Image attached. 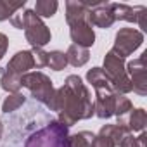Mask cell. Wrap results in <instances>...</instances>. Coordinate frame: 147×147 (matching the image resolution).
<instances>
[{
  "label": "cell",
  "instance_id": "cell-1",
  "mask_svg": "<svg viewBox=\"0 0 147 147\" xmlns=\"http://www.w3.org/2000/svg\"><path fill=\"white\" fill-rule=\"evenodd\" d=\"M50 111L59 113V123L73 126L82 119H90L94 114V97L90 88L78 75H69L62 87L55 88L54 97L47 104Z\"/></svg>",
  "mask_w": 147,
  "mask_h": 147
},
{
  "label": "cell",
  "instance_id": "cell-2",
  "mask_svg": "<svg viewBox=\"0 0 147 147\" xmlns=\"http://www.w3.org/2000/svg\"><path fill=\"white\" fill-rule=\"evenodd\" d=\"M24 147H69V128L52 119L43 128L33 131L26 138Z\"/></svg>",
  "mask_w": 147,
  "mask_h": 147
},
{
  "label": "cell",
  "instance_id": "cell-3",
  "mask_svg": "<svg viewBox=\"0 0 147 147\" xmlns=\"http://www.w3.org/2000/svg\"><path fill=\"white\" fill-rule=\"evenodd\" d=\"M102 71L106 73V76L109 78V82L113 83V88L116 94L126 95L130 92H133L131 82L126 75V61L119 55H116L113 50H109L104 55V67Z\"/></svg>",
  "mask_w": 147,
  "mask_h": 147
},
{
  "label": "cell",
  "instance_id": "cell-4",
  "mask_svg": "<svg viewBox=\"0 0 147 147\" xmlns=\"http://www.w3.org/2000/svg\"><path fill=\"white\" fill-rule=\"evenodd\" d=\"M23 30H24L26 42L33 49H43L52 38V33H50L49 26L35 14L33 9H24L23 11Z\"/></svg>",
  "mask_w": 147,
  "mask_h": 147
},
{
  "label": "cell",
  "instance_id": "cell-5",
  "mask_svg": "<svg viewBox=\"0 0 147 147\" xmlns=\"http://www.w3.org/2000/svg\"><path fill=\"white\" fill-rule=\"evenodd\" d=\"M21 87L28 88L31 92V97L42 104H49L50 99L54 97V83L50 80V76H47L42 71H30L26 75L21 76Z\"/></svg>",
  "mask_w": 147,
  "mask_h": 147
},
{
  "label": "cell",
  "instance_id": "cell-6",
  "mask_svg": "<svg viewBox=\"0 0 147 147\" xmlns=\"http://www.w3.org/2000/svg\"><path fill=\"white\" fill-rule=\"evenodd\" d=\"M142 43H144V33L142 31H138L135 28H121L114 36V45L111 50L116 55L126 59L137 49H140Z\"/></svg>",
  "mask_w": 147,
  "mask_h": 147
},
{
  "label": "cell",
  "instance_id": "cell-7",
  "mask_svg": "<svg viewBox=\"0 0 147 147\" xmlns=\"http://www.w3.org/2000/svg\"><path fill=\"white\" fill-rule=\"evenodd\" d=\"M145 61H147V52H142L140 57L131 59L126 62V75L131 82L133 92L138 94L140 97L147 95V82H145Z\"/></svg>",
  "mask_w": 147,
  "mask_h": 147
},
{
  "label": "cell",
  "instance_id": "cell-8",
  "mask_svg": "<svg viewBox=\"0 0 147 147\" xmlns=\"http://www.w3.org/2000/svg\"><path fill=\"white\" fill-rule=\"evenodd\" d=\"M113 2H88V23L92 28H111L114 24Z\"/></svg>",
  "mask_w": 147,
  "mask_h": 147
},
{
  "label": "cell",
  "instance_id": "cell-9",
  "mask_svg": "<svg viewBox=\"0 0 147 147\" xmlns=\"http://www.w3.org/2000/svg\"><path fill=\"white\" fill-rule=\"evenodd\" d=\"M113 12H114V19L116 21L133 23V24H138L140 26L142 33L147 31V21H145L147 9L144 5L131 7V5H126V4H113Z\"/></svg>",
  "mask_w": 147,
  "mask_h": 147
},
{
  "label": "cell",
  "instance_id": "cell-10",
  "mask_svg": "<svg viewBox=\"0 0 147 147\" xmlns=\"http://www.w3.org/2000/svg\"><path fill=\"white\" fill-rule=\"evenodd\" d=\"M114 100L116 92L113 87L97 88L94 95V114L100 119H109L111 116H114Z\"/></svg>",
  "mask_w": 147,
  "mask_h": 147
},
{
  "label": "cell",
  "instance_id": "cell-11",
  "mask_svg": "<svg viewBox=\"0 0 147 147\" xmlns=\"http://www.w3.org/2000/svg\"><path fill=\"white\" fill-rule=\"evenodd\" d=\"M69 36H71L73 43L80 45L83 49H90L95 43V31H94L92 24L88 23V19L71 24L69 26Z\"/></svg>",
  "mask_w": 147,
  "mask_h": 147
},
{
  "label": "cell",
  "instance_id": "cell-12",
  "mask_svg": "<svg viewBox=\"0 0 147 147\" xmlns=\"http://www.w3.org/2000/svg\"><path fill=\"white\" fill-rule=\"evenodd\" d=\"M125 133H135V131H144L145 125H147V113L145 109L138 107V109H131L128 114L118 118L116 123Z\"/></svg>",
  "mask_w": 147,
  "mask_h": 147
},
{
  "label": "cell",
  "instance_id": "cell-13",
  "mask_svg": "<svg viewBox=\"0 0 147 147\" xmlns=\"http://www.w3.org/2000/svg\"><path fill=\"white\" fill-rule=\"evenodd\" d=\"M33 67H35V61H33L31 50H19L12 55L5 71L12 73V75H18V76H23L26 73H30Z\"/></svg>",
  "mask_w": 147,
  "mask_h": 147
},
{
  "label": "cell",
  "instance_id": "cell-14",
  "mask_svg": "<svg viewBox=\"0 0 147 147\" xmlns=\"http://www.w3.org/2000/svg\"><path fill=\"white\" fill-rule=\"evenodd\" d=\"M88 19V2L85 0H67L66 2V23L71 26L78 21Z\"/></svg>",
  "mask_w": 147,
  "mask_h": 147
},
{
  "label": "cell",
  "instance_id": "cell-15",
  "mask_svg": "<svg viewBox=\"0 0 147 147\" xmlns=\"http://www.w3.org/2000/svg\"><path fill=\"white\" fill-rule=\"evenodd\" d=\"M66 59H67V64L71 66H75V67H82L88 62L90 59V52L88 49H83L80 45H75V43H71L66 50Z\"/></svg>",
  "mask_w": 147,
  "mask_h": 147
},
{
  "label": "cell",
  "instance_id": "cell-16",
  "mask_svg": "<svg viewBox=\"0 0 147 147\" xmlns=\"http://www.w3.org/2000/svg\"><path fill=\"white\" fill-rule=\"evenodd\" d=\"M0 87L2 90L9 92V94H18L21 88V76L12 75V73H7L5 67H0Z\"/></svg>",
  "mask_w": 147,
  "mask_h": 147
},
{
  "label": "cell",
  "instance_id": "cell-17",
  "mask_svg": "<svg viewBox=\"0 0 147 147\" xmlns=\"http://www.w3.org/2000/svg\"><path fill=\"white\" fill-rule=\"evenodd\" d=\"M87 82L94 87V90L104 88V87H113V83L106 76V73L102 71V67H92V69H88L87 71Z\"/></svg>",
  "mask_w": 147,
  "mask_h": 147
},
{
  "label": "cell",
  "instance_id": "cell-18",
  "mask_svg": "<svg viewBox=\"0 0 147 147\" xmlns=\"http://www.w3.org/2000/svg\"><path fill=\"white\" fill-rule=\"evenodd\" d=\"M57 9H59V4L55 2V0H36L33 11L42 19V18H52V16H55Z\"/></svg>",
  "mask_w": 147,
  "mask_h": 147
},
{
  "label": "cell",
  "instance_id": "cell-19",
  "mask_svg": "<svg viewBox=\"0 0 147 147\" xmlns=\"http://www.w3.org/2000/svg\"><path fill=\"white\" fill-rule=\"evenodd\" d=\"M24 5H26V0H23V2H7V0H0V21L11 19L18 11H23Z\"/></svg>",
  "mask_w": 147,
  "mask_h": 147
},
{
  "label": "cell",
  "instance_id": "cell-20",
  "mask_svg": "<svg viewBox=\"0 0 147 147\" xmlns=\"http://www.w3.org/2000/svg\"><path fill=\"white\" fill-rule=\"evenodd\" d=\"M26 102V97L21 94V92H18V94H9L7 97H5V100L2 102V111L4 113H14V111H18L23 104Z\"/></svg>",
  "mask_w": 147,
  "mask_h": 147
},
{
  "label": "cell",
  "instance_id": "cell-21",
  "mask_svg": "<svg viewBox=\"0 0 147 147\" xmlns=\"http://www.w3.org/2000/svg\"><path fill=\"white\" fill-rule=\"evenodd\" d=\"M94 133L92 131H78L75 135H69V147H92L94 142Z\"/></svg>",
  "mask_w": 147,
  "mask_h": 147
},
{
  "label": "cell",
  "instance_id": "cell-22",
  "mask_svg": "<svg viewBox=\"0 0 147 147\" xmlns=\"http://www.w3.org/2000/svg\"><path fill=\"white\" fill-rule=\"evenodd\" d=\"M99 135H102V137H106V138L113 140V142H114V145L118 147V145H119V142H121V138H123V135H125V131H123L118 125H104V126H100Z\"/></svg>",
  "mask_w": 147,
  "mask_h": 147
},
{
  "label": "cell",
  "instance_id": "cell-23",
  "mask_svg": "<svg viewBox=\"0 0 147 147\" xmlns=\"http://www.w3.org/2000/svg\"><path fill=\"white\" fill-rule=\"evenodd\" d=\"M47 66L54 71H62L67 66V59H66V52L62 50H52L49 52V62Z\"/></svg>",
  "mask_w": 147,
  "mask_h": 147
},
{
  "label": "cell",
  "instance_id": "cell-24",
  "mask_svg": "<svg viewBox=\"0 0 147 147\" xmlns=\"http://www.w3.org/2000/svg\"><path fill=\"white\" fill-rule=\"evenodd\" d=\"M131 109H133L131 100H130L126 95L116 94V100H114V116H116V118H121V116L128 114Z\"/></svg>",
  "mask_w": 147,
  "mask_h": 147
},
{
  "label": "cell",
  "instance_id": "cell-25",
  "mask_svg": "<svg viewBox=\"0 0 147 147\" xmlns=\"http://www.w3.org/2000/svg\"><path fill=\"white\" fill-rule=\"evenodd\" d=\"M145 140H147L145 131H140L138 137H135L133 133H125L118 147H145Z\"/></svg>",
  "mask_w": 147,
  "mask_h": 147
},
{
  "label": "cell",
  "instance_id": "cell-26",
  "mask_svg": "<svg viewBox=\"0 0 147 147\" xmlns=\"http://www.w3.org/2000/svg\"><path fill=\"white\" fill-rule=\"evenodd\" d=\"M31 54H33L35 67L42 69V67L47 66V62H49V52H45L43 49H31Z\"/></svg>",
  "mask_w": 147,
  "mask_h": 147
},
{
  "label": "cell",
  "instance_id": "cell-27",
  "mask_svg": "<svg viewBox=\"0 0 147 147\" xmlns=\"http://www.w3.org/2000/svg\"><path fill=\"white\" fill-rule=\"evenodd\" d=\"M92 147H116L113 140L102 137V135H95L94 137V142H92Z\"/></svg>",
  "mask_w": 147,
  "mask_h": 147
},
{
  "label": "cell",
  "instance_id": "cell-28",
  "mask_svg": "<svg viewBox=\"0 0 147 147\" xmlns=\"http://www.w3.org/2000/svg\"><path fill=\"white\" fill-rule=\"evenodd\" d=\"M7 49H9V38H7L5 33H0V61L4 59Z\"/></svg>",
  "mask_w": 147,
  "mask_h": 147
},
{
  "label": "cell",
  "instance_id": "cell-29",
  "mask_svg": "<svg viewBox=\"0 0 147 147\" xmlns=\"http://www.w3.org/2000/svg\"><path fill=\"white\" fill-rule=\"evenodd\" d=\"M2 135H4V123L0 119V140H2Z\"/></svg>",
  "mask_w": 147,
  "mask_h": 147
}]
</instances>
